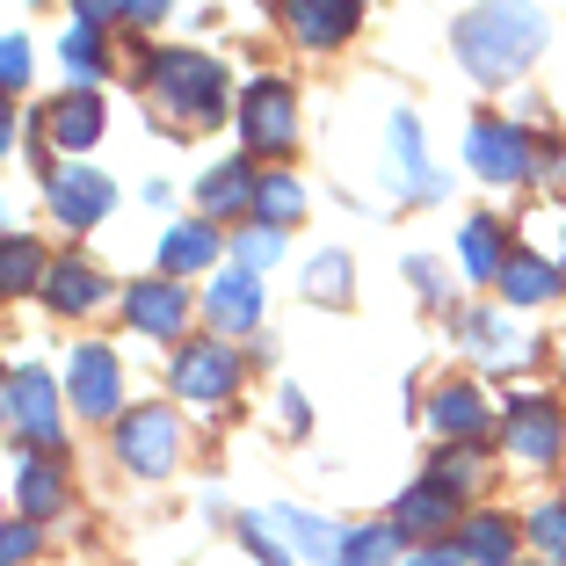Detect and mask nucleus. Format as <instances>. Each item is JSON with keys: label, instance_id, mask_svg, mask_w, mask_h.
<instances>
[{"label": "nucleus", "instance_id": "nucleus-26", "mask_svg": "<svg viewBox=\"0 0 566 566\" xmlns=\"http://www.w3.org/2000/svg\"><path fill=\"white\" fill-rule=\"evenodd\" d=\"M51 276V262H44V248H36L30 233L22 240H0V298H22L30 283H44Z\"/></svg>", "mask_w": 566, "mask_h": 566}, {"label": "nucleus", "instance_id": "nucleus-5", "mask_svg": "<svg viewBox=\"0 0 566 566\" xmlns=\"http://www.w3.org/2000/svg\"><path fill=\"white\" fill-rule=\"evenodd\" d=\"M501 443L516 450L523 465H552L566 450V415L552 407V392H516L501 407Z\"/></svg>", "mask_w": 566, "mask_h": 566}, {"label": "nucleus", "instance_id": "nucleus-2", "mask_svg": "<svg viewBox=\"0 0 566 566\" xmlns=\"http://www.w3.org/2000/svg\"><path fill=\"white\" fill-rule=\"evenodd\" d=\"M138 95L153 102L167 132H211L226 117V73L203 51H153L138 66Z\"/></svg>", "mask_w": 566, "mask_h": 566}, {"label": "nucleus", "instance_id": "nucleus-29", "mask_svg": "<svg viewBox=\"0 0 566 566\" xmlns=\"http://www.w3.org/2000/svg\"><path fill=\"white\" fill-rule=\"evenodd\" d=\"M305 291H313V298H327V305H342V298H349V254H342V248L313 254V269H305Z\"/></svg>", "mask_w": 566, "mask_h": 566}, {"label": "nucleus", "instance_id": "nucleus-32", "mask_svg": "<svg viewBox=\"0 0 566 566\" xmlns=\"http://www.w3.org/2000/svg\"><path fill=\"white\" fill-rule=\"evenodd\" d=\"M480 450H486V443H450L443 458H436V472H429V480H443L450 494H465V486H480Z\"/></svg>", "mask_w": 566, "mask_h": 566}, {"label": "nucleus", "instance_id": "nucleus-11", "mask_svg": "<svg viewBox=\"0 0 566 566\" xmlns=\"http://www.w3.org/2000/svg\"><path fill=\"white\" fill-rule=\"evenodd\" d=\"M30 124H36V132H44L59 153H87V146L102 138V95H95V87H66L51 109H30Z\"/></svg>", "mask_w": 566, "mask_h": 566}, {"label": "nucleus", "instance_id": "nucleus-13", "mask_svg": "<svg viewBox=\"0 0 566 566\" xmlns=\"http://www.w3.org/2000/svg\"><path fill=\"white\" fill-rule=\"evenodd\" d=\"M458 523V494H450L443 480H421L400 494V509H392V531L415 537V545H443V531Z\"/></svg>", "mask_w": 566, "mask_h": 566}, {"label": "nucleus", "instance_id": "nucleus-24", "mask_svg": "<svg viewBox=\"0 0 566 566\" xmlns=\"http://www.w3.org/2000/svg\"><path fill=\"white\" fill-rule=\"evenodd\" d=\"M458 254H465L472 283H501V269H509V240H501L494 218H472L465 233H458Z\"/></svg>", "mask_w": 566, "mask_h": 566}, {"label": "nucleus", "instance_id": "nucleus-46", "mask_svg": "<svg viewBox=\"0 0 566 566\" xmlns=\"http://www.w3.org/2000/svg\"><path fill=\"white\" fill-rule=\"evenodd\" d=\"M334 566H349V559H334Z\"/></svg>", "mask_w": 566, "mask_h": 566}, {"label": "nucleus", "instance_id": "nucleus-8", "mask_svg": "<svg viewBox=\"0 0 566 566\" xmlns=\"http://www.w3.org/2000/svg\"><path fill=\"white\" fill-rule=\"evenodd\" d=\"M465 160H472V175H486V182H523V175L537 167V146L516 132V124L480 117L465 132Z\"/></svg>", "mask_w": 566, "mask_h": 566}, {"label": "nucleus", "instance_id": "nucleus-6", "mask_svg": "<svg viewBox=\"0 0 566 566\" xmlns=\"http://www.w3.org/2000/svg\"><path fill=\"white\" fill-rule=\"evenodd\" d=\"M66 392H73V415L81 421H109L124 415V385H117V356L102 349V342H81L66 364Z\"/></svg>", "mask_w": 566, "mask_h": 566}, {"label": "nucleus", "instance_id": "nucleus-39", "mask_svg": "<svg viewBox=\"0 0 566 566\" xmlns=\"http://www.w3.org/2000/svg\"><path fill=\"white\" fill-rule=\"evenodd\" d=\"M407 566H465V552H458V545H421Z\"/></svg>", "mask_w": 566, "mask_h": 566}, {"label": "nucleus", "instance_id": "nucleus-42", "mask_svg": "<svg viewBox=\"0 0 566 566\" xmlns=\"http://www.w3.org/2000/svg\"><path fill=\"white\" fill-rule=\"evenodd\" d=\"M8 138H15V124H0V153H8Z\"/></svg>", "mask_w": 566, "mask_h": 566}, {"label": "nucleus", "instance_id": "nucleus-36", "mask_svg": "<svg viewBox=\"0 0 566 566\" xmlns=\"http://www.w3.org/2000/svg\"><path fill=\"white\" fill-rule=\"evenodd\" d=\"M240 537H248V552H254V566H291L283 559V545L262 531V516H240Z\"/></svg>", "mask_w": 566, "mask_h": 566}, {"label": "nucleus", "instance_id": "nucleus-40", "mask_svg": "<svg viewBox=\"0 0 566 566\" xmlns=\"http://www.w3.org/2000/svg\"><path fill=\"white\" fill-rule=\"evenodd\" d=\"M407 276H415V291H421V298H443V276H436V269L421 262V254H415V262H407Z\"/></svg>", "mask_w": 566, "mask_h": 566}, {"label": "nucleus", "instance_id": "nucleus-15", "mask_svg": "<svg viewBox=\"0 0 566 566\" xmlns=\"http://www.w3.org/2000/svg\"><path fill=\"white\" fill-rule=\"evenodd\" d=\"M429 429L443 436V443H486V400H480V385H465V378L436 385Z\"/></svg>", "mask_w": 566, "mask_h": 566}, {"label": "nucleus", "instance_id": "nucleus-4", "mask_svg": "<svg viewBox=\"0 0 566 566\" xmlns=\"http://www.w3.org/2000/svg\"><path fill=\"white\" fill-rule=\"evenodd\" d=\"M240 132H248L254 153H291L298 146V95H291V81L262 73L254 87H240Z\"/></svg>", "mask_w": 566, "mask_h": 566}, {"label": "nucleus", "instance_id": "nucleus-9", "mask_svg": "<svg viewBox=\"0 0 566 566\" xmlns=\"http://www.w3.org/2000/svg\"><path fill=\"white\" fill-rule=\"evenodd\" d=\"M44 197H51V211H59V226L81 233V226H102V218H109L117 189H109V175H95V167H51Z\"/></svg>", "mask_w": 566, "mask_h": 566}, {"label": "nucleus", "instance_id": "nucleus-20", "mask_svg": "<svg viewBox=\"0 0 566 566\" xmlns=\"http://www.w3.org/2000/svg\"><path fill=\"white\" fill-rule=\"evenodd\" d=\"M102 291H109V283H102V269H87L81 254H51V276H44V298H51V313H95L102 305Z\"/></svg>", "mask_w": 566, "mask_h": 566}, {"label": "nucleus", "instance_id": "nucleus-1", "mask_svg": "<svg viewBox=\"0 0 566 566\" xmlns=\"http://www.w3.org/2000/svg\"><path fill=\"white\" fill-rule=\"evenodd\" d=\"M450 44H458V59H465L472 81L501 87L545 51V15H537L531 0H480V8L450 30Z\"/></svg>", "mask_w": 566, "mask_h": 566}, {"label": "nucleus", "instance_id": "nucleus-35", "mask_svg": "<svg viewBox=\"0 0 566 566\" xmlns=\"http://www.w3.org/2000/svg\"><path fill=\"white\" fill-rule=\"evenodd\" d=\"M30 73H36L30 36H0V95H8V87H30Z\"/></svg>", "mask_w": 566, "mask_h": 566}, {"label": "nucleus", "instance_id": "nucleus-31", "mask_svg": "<svg viewBox=\"0 0 566 566\" xmlns=\"http://www.w3.org/2000/svg\"><path fill=\"white\" fill-rule=\"evenodd\" d=\"M276 254H283V226H262V218H254L248 233H233V262L248 269V276H254V269H269Z\"/></svg>", "mask_w": 566, "mask_h": 566}, {"label": "nucleus", "instance_id": "nucleus-3", "mask_svg": "<svg viewBox=\"0 0 566 566\" xmlns=\"http://www.w3.org/2000/svg\"><path fill=\"white\" fill-rule=\"evenodd\" d=\"M117 458L138 480L175 472V458H182V421L167 415V407H132V415H117Z\"/></svg>", "mask_w": 566, "mask_h": 566}, {"label": "nucleus", "instance_id": "nucleus-14", "mask_svg": "<svg viewBox=\"0 0 566 566\" xmlns=\"http://www.w3.org/2000/svg\"><path fill=\"white\" fill-rule=\"evenodd\" d=\"M203 319H211L218 334H254V327H262V276L226 269V276L203 291Z\"/></svg>", "mask_w": 566, "mask_h": 566}, {"label": "nucleus", "instance_id": "nucleus-34", "mask_svg": "<svg viewBox=\"0 0 566 566\" xmlns=\"http://www.w3.org/2000/svg\"><path fill=\"white\" fill-rule=\"evenodd\" d=\"M531 537L566 566V501H537V509H531Z\"/></svg>", "mask_w": 566, "mask_h": 566}, {"label": "nucleus", "instance_id": "nucleus-21", "mask_svg": "<svg viewBox=\"0 0 566 566\" xmlns=\"http://www.w3.org/2000/svg\"><path fill=\"white\" fill-rule=\"evenodd\" d=\"M15 501H22V523H44L66 509V472L51 458H22L15 465Z\"/></svg>", "mask_w": 566, "mask_h": 566}, {"label": "nucleus", "instance_id": "nucleus-27", "mask_svg": "<svg viewBox=\"0 0 566 566\" xmlns=\"http://www.w3.org/2000/svg\"><path fill=\"white\" fill-rule=\"evenodd\" d=\"M305 211V189L291 182V175H262V197H254V218L262 226H298Z\"/></svg>", "mask_w": 566, "mask_h": 566}, {"label": "nucleus", "instance_id": "nucleus-23", "mask_svg": "<svg viewBox=\"0 0 566 566\" xmlns=\"http://www.w3.org/2000/svg\"><path fill=\"white\" fill-rule=\"evenodd\" d=\"M501 298L509 305L559 298V262H545V254H509V269H501Z\"/></svg>", "mask_w": 566, "mask_h": 566}, {"label": "nucleus", "instance_id": "nucleus-38", "mask_svg": "<svg viewBox=\"0 0 566 566\" xmlns=\"http://www.w3.org/2000/svg\"><path fill=\"white\" fill-rule=\"evenodd\" d=\"M117 15L132 22V30H146V22H160V15H167V0H117Z\"/></svg>", "mask_w": 566, "mask_h": 566}, {"label": "nucleus", "instance_id": "nucleus-10", "mask_svg": "<svg viewBox=\"0 0 566 566\" xmlns=\"http://www.w3.org/2000/svg\"><path fill=\"white\" fill-rule=\"evenodd\" d=\"M364 22V0H283V30L298 36L305 51H334L349 44Z\"/></svg>", "mask_w": 566, "mask_h": 566}, {"label": "nucleus", "instance_id": "nucleus-16", "mask_svg": "<svg viewBox=\"0 0 566 566\" xmlns=\"http://www.w3.org/2000/svg\"><path fill=\"white\" fill-rule=\"evenodd\" d=\"M262 531L269 537H291V545L305 552V559H342V545H349V537L334 531L327 516H313V509H291V501H276V509H262Z\"/></svg>", "mask_w": 566, "mask_h": 566}, {"label": "nucleus", "instance_id": "nucleus-28", "mask_svg": "<svg viewBox=\"0 0 566 566\" xmlns=\"http://www.w3.org/2000/svg\"><path fill=\"white\" fill-rule=\"evenodd\" d=\"M66 73H73V87H95L102 81V30H95V22L66 30Z\"/></svg>", "mask_w": 566, "mask_h": 566}, {"label": "nucleus", "instance_id": "nucleus-44", "mask_svg": "<svg viewBox=\"0 0 566 566\" xmlns=\"http://www.w3.org/2000/svg\"><path fill=\"white\" fill-rule=\"evenodd\" d=\"M537 566H559V559H537Z\"/></svg>", "mask_w": 566, "mask_h": 566}, {"label": "nucleus", "instance_id": "nucleus-25", "mask_svg": "<svg viewBox=\"0 0 566 566\" xmlns=\"http://www.w3.org/2000/svg\"><path fill=\"white\" fill-rule=\"evenodd\" d=\"M458 552H465L472 566H509V559H516V523H509V516H465Z\"/></svg>", "mask_w": 566, "mask_h": 566}, {"label": "nucleus", "instance_id": "nucleus-33", "mask_svg": "<svg viewBox=\"0 0 566 566\" xmlns=\"http://www.w3.org/2000/svg\"><path fill=\"white\" fill-rule=\"evenodd\" d=\"M400 545V531L392 523H370V531H349V545H342V559L349 566H385V552Z\"/></svg>", "mask_w": 566, "mask_h": 566}, {"label": "nucleus", "instance_id": "nucleus-12", "mask_svg": "<svg viewBox=\"0 0 566 566\" xmlns=\"http://www.w3.org/2000/svg\"><path fill=\"white\" fill-rule=\"evenodd\" d=\"M8 415L22 421V436H30L36 450H59V443H66V436H59V392H51V378L36 364L8 378Z\"/></svg>", "mask_w": 566, "mask_h": 566}, {"label": "nucleus", "instance_id": "nucleus-45", "mask_svg": "<svg viewBox=\"0 0 566 566\" xmlns=\"http://www.w3.org/2000/svg\"><path fill=\"white\" fill-rule=\"evenodd\" d=\"M559 370H566V349H559Z\"/></svg>", "mask_w": 566, "mask_h": 566}, {"label": "nucleus", "instance_id": "nucleus-37", "mask_svg": "<svg viewBox=\"0 0 566 566\" xmlns=\"http://www.w3.org/2000/svg\"><path fill=\"white\" fill-rule=\"evenodd\" d=\"M36 552V523H0V566H22Z\"/></svg>", "mask_w": 566, "mask_h": 566}, {"label": "nucleus", "instance_id": "nucleus-41", "mask_svg": "<svg viewBox=\"0 0 566 566\" xmlns=\"http://www.w3.org/2000/svg\"><path fill=\"white\" fill-rule=\"evenodd\" d=\"M73 8H81V22H95V30L117 15V0H73Z\"/></svg>", "mask_w": 566, "mask_h": 566}, {"label": "nucleus", "instance_id": "nucleus-30", "mask_svg": "<svg viewBox=\"0 0 566 566\" xmlns=\"http://www.w3.org/2000/svg\"><path fill=\"white\" fill-rule=\"evenodd\" d=\"M458 334H465L480 356H501V364L516 356V334H509V319H494V313H465V319H458Z\"/></svg>", "mask_w": 566, "mask_h": 566}, {"label": "nucleus", "instance_id": "nucleus-17", "mask_svg": "<svg viewBox=\"0 0 566 566\" xmlns=\"http://www.w3.org/2000/svg\"><path fill=\"white\" fill-rule=\"evenodd\" d=\"M392 175H400V189L415 203H443V189H450L443 175L429 167V153H421V124L407 117V109L392 117Z\"/></svg>", "mask_w": 566, "mask_h": 566}, {"label": "nucleus", "instance_id": "nucleus-18", "mask_svg": "<svg viewBox=\"0 0 566 566\" xmlns=\"http://www.w3.org/2000/svg\"><path fill=\"white\" fill-rule=\"evenodd\" d=\"M189 319V298L175 276H153V283H132V327L153 334V342H167V334H182Z\"/></svg>", "mask_w": 566, "mask_h": 566}, {"label": "nucleus", "instance_id": "nucleus-22", "mask_svg": "<svg viewBox=\"0 0 566 566\" xmlns=\"http://www.w3.org/2000/svg\"><path fill=\"white\" fill-rule=\"evenodd\" d=\"M203 262H218V233H211V218L167 226V240H160V269H167V276H197Z\"/></svg>", "mask_w": 566, "mask_h": 566}, {"label": "nucleus", "instance_id": "nucleus-43", "mask_svg": "<svg viewBox=\"0 0 566 566\" xmlns=\"http://www.w3.org/2000/svg\"><path fill=\"white\" fill-rule=\"evenodd\" d=\"M0 124H15V117H8V95H0Z\"/></svg>", "mask_w": 566, "mask_h": 566}, {"label": "nucleus", "instance_id": "nucleus-7", "mask_svg": "<svg viewBox=\"0 0 566 566\" xmlns=\"http://www.w3.org/2000/svg\"><path fill=\"white\" fill-rule=\"evenodd\" d=\"M233 385H240V356L226 349V342H189V349L175 356V392H182L189 407L233 400Z\"/></svg>", "mask_w": 566, "mask_h": 566}, {"label": "nucleus", "instance_id": "nucleus-19", "mask_svg": "<svg viewBox=\"0 0 566 566\" xmlns=\"http://www.w3.org/2000/svg\"><path fill=\"white\" fill-rule=\"evenodd\" d=\"M254 197H262V175H254V160H226V167H211V175L197 182L203 218H240V211H254Z\"/></svg>", "mask_w": 566, "mask_h": 566}]
</instances>
